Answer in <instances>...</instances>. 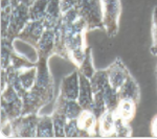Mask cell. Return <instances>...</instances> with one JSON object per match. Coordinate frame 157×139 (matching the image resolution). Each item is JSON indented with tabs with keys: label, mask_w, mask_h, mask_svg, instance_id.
<instances>
[{
	"label": "cell",
	"mask_w": 157,
	"mask_h": 139,
	"mask_svg": "<svg viewBox=\"0 0 157 139\" xmlns=\"http://www.w3.org/2000/svg\"><path fill=\"white\" fill-rule=\"evenodd\" d=\"M63 24L64 29V40L65 47L67 50L68 60L78 67L82 64L85 58V42H84V32L87 30L85 20L81 17L78 21L71 24Z\"/></svg>",
	"instance_id": "1"
},
{
	"label": "cell",
	"mask_w": 157,
	"mask_h": 139,
	"mask_svg": "<svg viewBox=\"0 0 157 139\" xmlns=\"http://www.w3.org/2000/svg\"><path fill=\"white\" fill-rule=\"evenodd\" d=\"M11 11L12 4L1 9V39L6 37L7 28L10 26V20H11Z\"/></svg>",
	"instance_id": "31"
},
{
	"label": "cell",
	"mask_w": 157,
	"mask_h": 139,
	"mask_svg": "<svg viewBox=\"0 0 157 139\" xmlns=\"http://www.w3.org/2000/svg\"><path fill=\"white\" fill-rule=\"evenodd\" d=\"M65 136L66 137H83V133L78 128L77 119H70L65 126Z\"/></svg>",
	"instance_id": "30"
},
{
	"label": "cell",
	"mask_w": 157,
	"mask_h": 139,
	"mask_svg": "<svg viewBox=\"0 0 157 139\" xmlns=\"http://www.w3.org/2000/svg\"><path fill=\"white\" fill-rule=\"evenodd\" d=\"M58 100L61 103L63 107V110L65 112L67 119H77L78 116L81 115V113L83 112V107L78 103V100H65L64 97H62L59 94Z\"/></svg>",
	"instance_id": "19"
},
{
	"label": "cell",
	"mask_w": 157,
	"mask_h": 139,
	"mask_svg": "<svg viewBox=\"0 0 157 139\" xmlns=\"http://www.w3.org/2000/svg\"><path fill=\"white\" fill-rule=\"evenodd\" d=\"M50 0H35L29 6V20L32 21H44L46 11Z\"/></svg>",
	"instance_id": "21"
},
{
	"label": "cell",
	"mask_w": 157,
	"mask_h": 139,
	"mask_svg": "<svg viewBox=\"0 0 157 139\" xmlns=\"http://www.w3.org/2000/svg\"><path fill=\"white\" fill-rule=\"evenodd\" d=\"M47 58L39 57L37 61V77L35 82L34 88L41 90L43 92L54 94V83L52 77L49 72L48 64H47Z\"/></svg>",
	"instance_id": "7"
},
{
	"label": "cell",
	"mask_w": 157,
	"mask_h": 139,
	"mask_svg": "<svg viewBox=\"0 0 157 139\" xmlns=\"http://www.w3.org/2000/svg\"><path fill=\"white\" fill-rule=\"evenodd\" d=\"M37 137H55V128L52 116H39L37 126Z\"/></svg>",
	"instance_id": "20"
},
{
	"label": "cell",
	"mask_w": 157,
	"mask_h": 139,
	"mask_svg": "<svg viewBox=\"0 0 157 139\" xmlns=\"http://www.w3.org/2000/svg\"><path fill=\"white\" fill-rule=\"evenodd\" d=\"M152 35H153V43H152L151 51L153 54L157 55V11L155 9L153 14V28H152Z\"/></svg>",
	"instance_id": "32"
},
{
	"label": "cell",
	"mask_w": 157,
	"mask_h": 139,
	"mask_svg": "<svg viewBox=\"0 0 157 139\" xmlns=\"http://www.w3.org/2000/svg\"><path fill=\"white\" fill-rule=\"evenodd\" d=\"M155 9H156V11H157V6H156V7H155Z\"/></svg>",
	"instance_id": "39"
},
{
	"label": "cell",
	"mask_w": 157,
	"mask_h": 139,
	"mask_svg": "<svg viewBox=\"0 0 157 139\" xmlns=\"http://www.w3.org/2000/svg\"><path fill=\"white\" fill-rule=\"evenodd\" d=\"M98 136H115V116L113 111L107 110L98 119Z\"/></svg>",
	"instance_id": "16"
},
{
	"label": "cell",
	"mask_w": 157,
	"mask_h": 139,
	"mask_svg": "<svg viewBox=\"0 0 157 139\" xmlns=\"http://www.w3.org/2000/svg\"><path fill=\"white\" fill-rule=\"evenodd\" d=\"M52 122L55 128V137H66L65 136V126L67 123V117L65 115V112L63 110V107L61 103L57 100L54 112L52 114Z\"/></svg>",
	"instance_id": "15"
},
{
	"label": "cell",
	"mask_w": 157,
	"mask_h": 139,
	"mask_svg": "<svg viewBox=\"0 0 157 139\" xmlns=\"http://www.w3.org/2000/svg\"><path fill=\"white\" fill-rule=\"evenodd\" d=\"M151 132L154 137H157V115L153 118L151 125Z\"/></svg>",
	"instance_id": "36"
},
{
	"label": "cell",
	"mask_w": 157,
	"mask_h": 139,
	"mask_svg": "<svg viewBox=\"0 0 157 139\" xmlns=\"http://www.w3.org/2000/svg\"><path fill=\"white\" fill-rule=\"evenodd\" d=\"M61 20H62V12H61L60 0H50L47 6L46 17L43 21L45 29L55 30Z\"/></svg>",
	"instance_id": "14"
},
{
	"label": "cell",
	"mask_w": 157,
	"mask_h": 139,
	"mask_svg": "<svg viewBox=\"0 0 157 139\" xmlns=\"http://www.w3.org/2000/svg\"><path fill=\"white\" fill-rule=\"evenodd\" d=\"M7 86V77L6 69H1V92L6 88Z\"/></svg>",
	"instance_id": "35"
},
{
	"label": "cell",
	"mask_w": 157,
	"mask_h": 139,
	"mask_svg": "<svg viewBox=\"0 0 157 139\" xmlns=\"http://www.w3.org/2000/svg\"><path fill=\"white\" fill-rule=\"evenodd\" d=\"M55 46H56V38L55 32L50 29H45L42 37L40 38L37 46L35 47L37 50L38 58L43 57L49 59L50 55L55 54Z\"/></svg>",
	"instance_id": "12"
},
{
	"label": "cell",
	"mask_w": 157,
	"mask_h": 139,
	"mask_svg": "<svg viewBox=\"0 0 157 139\" xmlns=\"http://www.w3.org/2000/svg\"><path fill=\"white\" fill-rule=\"evenodd\" d=\"M103 14L104 30L109 37H114L118 30V20L121 16L120 0H101Z\"/></svg>",
	"instance_id": "4"
},
{
	"label": "cell",
	"mask_w": 157,
	"mask_h": 139,
	"mask_svg": "<svg viewBox=\"0 0 157 139\" xmlns=\"http://www.w3.org/2000/svg\"><path fill=\"white\" fill-rule=\"evenodd\" d=\"M11 6V0H1V9Z\"/></svg>",
	"instance_id": "38"
},
{
	"label": "cell",
	"mask_w": 157,
	"mask_h": 139,
	"mask_svg": "<svg viewBox=\"0 0 157 139\" xmlns=\"http://www.w3.org/2000/svg\"><path fill=\"white\" fill-rule=\"evenodd\" d=\"M78 128L83 133V137L98 136V118L90 110H83L77 118Z\"/></svg>",
	"instance_id": "10"
},
{
	"label": "cell",
	"mask_w": 157,
	"mask_h": 139,
	"mask_svg": "<svg viewBox=\"0 0 157 139\" xmlns=\"http://www.w3.org/2000/svg\"><path fill=\"white\" fill-rule=\"evenodd\" d=\"M1 137H13V127L11 120L6 121L4 123H1Z\"/></svg>",
	"instance_id": "33"
},
{
	"label": "cell",
	"mask_w": 157,
	"mask_h": 139,
	"mask_svg": "<svg viewBox=\"0 0 157 139\" xmlns=\"http://www.w3.org/2000/svg\"><path fill=\"white\" fill-rule=\"evenodd\" d=\"M12 11L10 26L7 28L6 39L14 42L18 35L23 30L25 25L29 21V6L18 2L17 0H11ZM4 39V38H3Z\"/></svg>",
	"instance_id": "3"
},
{
	"label": "cell",
	"mask_w": 157,
	"mask_h": 139,
	"mask_svg": "<svg viewBox=\"0 0 157 139\" xmlns=\"http://www.w3.org/2000/svg\"><path fill=\"white\" fill-rule=\"evenodd\" d=\"M17 1L22 4H25V6H30L33 3H34L35 0H17Z\"/></svg>",
	"instance_id": "37"
},
{
	"label": "cell",
	"mask_w": 157,
	"mask_h": 139,
	"mask_svg": "<svg viewBox=\"0 0 157 139\" xmlns=\"http://www.w3.org/2000/svg\"><path fill=\"white\" fill-rule=\"evenodd\" d=\"M115 136L116 137H130L131 128L129 126V122L115 117Z\"/></svg>",
	"instance_id": "29"
},
{
	"label": "cell",
	"mask_w": 157,
	"mask_h": 139,
	"mask_svg": "<svg viewBox=\"0 0 157 139\" xmlns=\"http://www.w3.org/2000/svg\"><path fill=\"white\" fill-rule=\"evenodd\" d=\"M75 9L85 20L87 30L104 29L101 0H75Z\"/></svg>",
	"instance_id": "2"
},
{
	"label": "cell",
	"mask_w": 157,
	"mask_h": 139,
	"mask_svg": "<svg viewBox=\"0 0 157 139\" xmlns=\"http://www.w3.org/2000/svg\"><path fill=\"white\" fill-rule=\"evenodd\" d=\"M102 94L104 100H105L107 110L114 112L118 106V103L121 100L120 95H118V90L115 89L114 87H112V86L109 84L102 90Z\"/></svg>",
	"instance_id": "22"
},
{
	"label": "cell",
	"mask_w": 157,
	"mask_h": 139,
	"mask_svg": "<svg viewBox=\"0 0 157 139\" xmlns=\"http://www.w3.org/2000/svg\"><path fill=\"white\" fill-rule=\"evenodd\" d=\"M89 110L94 113V115L97 116L98 119L107 111V107H106L105 100H104L102 91L94 93V95H93V102L91 103V107Z\"/></svg>",
	"instance_id": "28"
},
{
	"label": "cell",
	"mask_w": 157,
	"mask_h": 139,
	"mask_svg": "<svg viewBox=\"0 0 157 139\" xmlns=\"http://www.w3.org/2000/svg\"><path fill=\"white\" fill-rule=\"evenodd\" d=\"M52 95L54 94L43 92L34 87L26 91L25 94L22 96V102H23L22 115L38 114L39 110L43 106L49 103V100L52 98Z\"/></svg>",
	"instance_id": "5"
},
{
	"label": "cell",
	"mask_w": 157,
	"mask_h": 139,
	"mask_svg": "<svg viewBox=\"0 0 157 139\" xmlns=\"http://www.w3.org/2000/svg\"><path fill=\"white\" fill-rule=\"evenodd\" d=\"M38 119L39 116L37 114H29L11 120L13 137H37Z\"/></svg>",
	"instance_id": "6"
},
{
	"label": "cell",
	"mask_w": 157,
	"mask_h": 139,
	"mask_svg": "<svg viewBox=\"0 0 157 139\" xmlns=\"http://www.w3.org/2000/svg\"><path fill=\"white\" fill-rule=\"evenodd\" d=\"M80 92V72L78 69L72 71L71 74L62 80L60 88V95L65 100H78Z\"/></svg>",
	"instance_id": "9"
},
{
	"label": "cell",
	"mask_w": 157,
	"mask_h": 139,
	"mask_svg": "<svg viewBox=\"0 0 157 139\" xmlns=\"http://www.w3.org/2000/svg\"><path fill=\"white\" fill-rule=\"evenodd\" d=\"M1 109L7 114L10 120H13L15 118L19 117L22 115V110H23V102L22 97L17 98L16 100L11 103H3L1 102Z\"/></svg>",
	"instance_id": "24"
},
{
	"label": "cell",
	"mask_w": 157,
	"mask_h": 139,
	"mask_svg": "<svg viewBox=\"0 0 157 139\" xmlns=\"http://www.w3.org/2000/svg\"><path fill=\"white\" fill-rule=\"evenodd\" d=\"M89 80H90V84H91V88H92L93 93L100 92V91H102L106 86H108L110 84V83H109L108 72L106 69L95 71L94 74L92 75V77Z\"/></svg>",
	"instance_id": "25"
},
{
	"label": "cell",
	"mask_w": 157,
	"mask_h": 139,
	"mask_svg": "<svg viewBox=\"0 0 157 139\" xmlns=\"http://www.w3.org/2000/svg\"><path fill=\"white\" fill-rule=\"evenodd\" d=\"M60 6L62 14H64L75 6V0H60Z\"/></svg>",
	"instance_id": "34"
},
{
	"label": "cell",
	"mask_w": 157,
	"mask_h": 139,
	"mask_svg": "<svg viewBox=\"0 0 157 139\" xmlns=\"http://www.w3.org/2000/svg\"><path fill=\"white\" fill-rule=\"evenodd\" d=\"M93 93L91 88L90 80L84 74L80 73V92H78V102L84 110H89L93 102Z\"/></svg>",
	"instance_id": "13"
},
{
	"label": "cell",
	"mask_w": 157,
	"mask_h": 139,
	"mask_svg": "<svg viewBox=\"0 0 157 139\" xmlns=\"http://www.w3.org/2000/svg\"><path fill=\"white\" fill-rule=\"evenodd\" d=\"M118 95H120L121 100H131L136 103H138L139 96H140L139 88L137 83L133 80V77L131 75L124 83V85L118 89Z\"/></svg>",
	"instance_id": "17"
},
{
	"label": "cell",
	"mask_w": 157,
	"mask_h": 139,
	"mask_svg": "<svg viewBox=\"0 0 157 139\" xmlns=\"http://www.w3.org/2000/svg\"><path fill=\"white\" fill-rule=\"evenodd\" d=\"M13 41L6 39H1V69H6L11 65L12 54L15 51L13 47Z\"/></svg>",
	"instance_id": "26"
},
{
	"label": "cell",
	"mask_w": 157,
	"mask_h": 139,
	"mask_svg": "<svg viewBox=\"0 0 157 139\" xmlns=\"http://www.w3.org/2000/svg\"><path fill=\"white\" fill-rule=\"evenodd\" d=\"M109 77V83L115 89H120L130 77V73L120 59H116L108 68H106Z\"/></svg>",
	"instance_id": "11"
},
{
	"label": "cell",
	"mask_w": 157,
	"mask_h": 139,
	"mask_svg": "<svg viewBox=\"0 0 157 139\" xmlns=\"http://www.w3.org/2000/svg\"><path fill=\"white\" fill-rule=\"evenodd\" d=\"M17 70V69H16ZM19 75L20 82H21L22 86L26 91L32 89L36 82V77H37V65L29 68H24L21 70H17Z\"/></svg>",
	"instance_id": "23"
},
{
	"label": "cell",
	"mask_w": 157,
	"mask_h": 139,
	"mask_svg": "<svg viewBox=\"0 0 157 139\" xmlns=\"http://www.w3.org/2000/svg\"><path fill=\"white\" fill-rule=\"evenodd\" d=\"M44 30L45 26L42 21H32V20H29V23L25 25L23 30L18 35L17 39L26 43V44H29L30 46L36 47Z\"/></svg>",
	"instance_id": "8"
},
{
	"label": "cell",
	"mask_w": 157,
	"mask_h": 139,
	"mask_svg": "<svg viewBox=\"0 0 157 139\" xmlns=\"http://www.w3.org/2000/svg\"><path fill=\"white\" fill-rule=\"evenodd\" d=\"M78 72L84 74L88 79H91L92 75L95 73L94 67L92 64V54H91V47H86L85 50V58L83 60L82 64L78 67Z\"/></svg>",
	"instance_id": "27"
},
{
	"label": "cell",
	"mask_w": 157,
	"mask_h": 139,
	"mask_svg": "<svg viewBox=\"0 0 157 139\" xmlns=\"http://www.w3.org/2000/svg\"><path fill=\"white\" fill-rule=\"evenodd\" d=\"M136 105L137 103L131 100H121L114 111V116L126 122H130L135 115Z\"/></svg>",
	"instance_id": "18"
}]
</instances>
